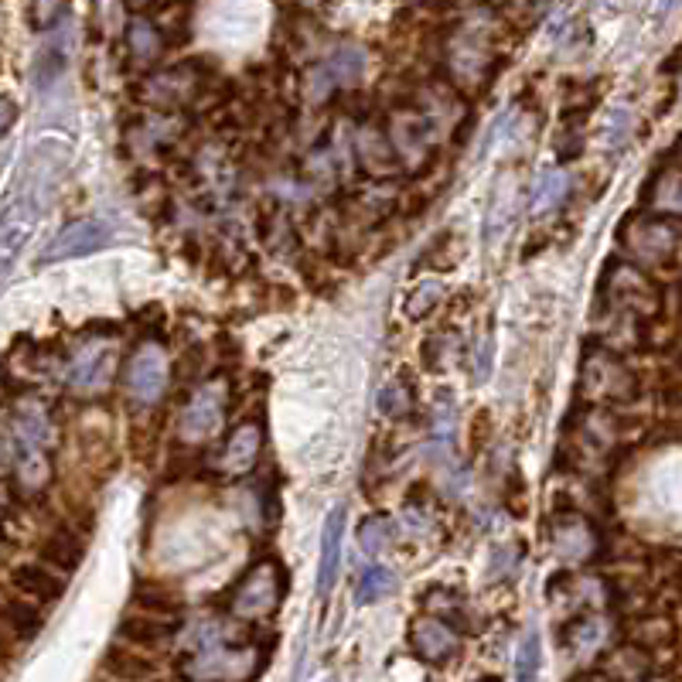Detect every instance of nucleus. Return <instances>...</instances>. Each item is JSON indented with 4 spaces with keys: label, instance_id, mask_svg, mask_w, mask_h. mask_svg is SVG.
<instances>
[{
    "label": "nucleus",
    "instance_id": "4be33fe9",
    "mask_svg": "<svg viewBox=\"0 0 682 682\" xmlns=\"http://www.w3.org/2000/svg\"><path fill=\"white\" fill-rule=\"evenodd\" d=\"M539 662H543V645H539L536 631H529L519 645V655H515V682H536Z\"/></svg>",
    "mask_w": 682,
    "mask_h": 682
},
{
    "label": "nucleus",
    "instance_id": "1a4fd4ad",
    "mask_svg": "<svg viewBox=\"0 0 682 682\" xmlns=\"http://www.w3.org/2000/svg\"><path fill=\"white\" fill-rule=\"evenodd\" d=\"M41 209L31 205L28 198L11 195L4 205V219H0V246H4V270H11L14 260H18L21 246H28L31 232H35Z\"/></svg>",
    "mask_w": 682,
    "mask_h": 682
},
{
    "label": "nucleus",
    "instance_id": "f3484780",
    "mask_svg": "<svg viewBox=\"0 0 682 682\" xmlns=\"http://www.w3.org/2000/svg\"><path fill=\"white\" fill-rule=\"evenodd\" d=\"M127 45H130L133 58H140V62H154V58L161 55L164 38H161V31H157L154 21L133 18L127 24Z\"/></svg>",
    "mask_w": 682,
    "mask_h": 682
},
{
    "label": "nucleus",
    "instance_id": "f03ea898",
    "mask_svg": "<svg viewBox=\"0 0 682 682\" xmlns=\"http://www.w3.org/2000/svg\"><path fill=\"white\" fill-rule=\"evenodd\" d=\"M260 665L263 655L256 648L232 642L222 631H209L185 662V672L195 682H249L260 672Z\"/></svg>",
    "mask_w": 682,
    "mask_h": 682
},
{
    "label": "nucleus",
    "instance_id": "bb28decb",
    "mask_svg": "<svg viewBox=\"0 0 682 682\" xmlns=\"http://www.w3.org/2000/svg\"><path fill=\"white\" fill-rule=\"evenodd\" d=\"M440 294H444V290H440V284H434V280H430V284H423L417 294L410 297V304H406V314H410L413 321H420L423 314H430L437 307Z\"/></svg>",
    "mask_w": 682,
    "mask_h": 682
},
{
    "label": "nucleus",
    "instance_id": "20e7f679",
    "mask_svg": "<svg viewBox=\"0 0 682 682\" xmlns=\"http://www.w3.org/2000/svg\"><path fill=\"white\" fill-rule=\"evenodd\" d=\"M229 410V382L226 379H209L191 393L178 417V434L191 440V444H202L219 434L222 420Z\"/></svg>",
    "mask_w": 682,
    "mask_h": 682
},
{
    "label": "nucleus",
    "instance_id": "b1692460",
    "mask_svg": "<svg viewBox=\"0 0 682 682\" xmlns=\"http://www.w3.org/2000/svg\"><path fill=\"white\" fill-rule=\"evenodd\" d=\"M45 556L52 560L55 570L69 573V570H76V563L82 556V546H79V539H72V536H55V539H48Z\"/></svg>",
    "mask_w": 682,
    "mask_h": 682
},
{
    "label": "nucleus",
    "instance_id": "2f4dec72",
    "mask_svg": "<svg viewBox=\"0 0 682 682\" xmlns=\"http://www.w3.org/2000/svg\"><path fill=\"white\" fill-rule=\"evenodd\" d=\"M474 682H498L495 676H485V679H474Z\"/></svg>",
    "mask_w": 682,
    "mask_h": 682
},
{
    "label": "nucleus",
    "instance_id": "5701e85b",
    "mask_svg": "<svg viewBox=\"0 0 682 682\" xmlns=\"http://www.w3.org/2000/svg\"><path fill=\"white\" fill-rule=\"evenodd\" d=\"M379 410L386 413V417H403V413H410L413 410V389L406 386L403 379L386 382V389H382V396H379Z\"/></svg>",
    "mask_w": 682,
    "mask_h": 682
},
{
    "label": "nucleus",
    "instance_id": "39448f33",
    "mask_svg": "<svg viewBox=\"0 0 682 682\" xmlns=\"http://www.w3.org/2000/svg\"><path fill=\"white\" fill-rule=\"evenodd\" d=\"M628 246L648 266H669L682 253V226L672 219H638L628 226Z\"/></svg>",
    "mask_w": 682,
    "mask_h": 682
},
{
    "label": "nucleus",
    "instance_id": "c756f323",
    "mask_svg": "<svg viewBox=\"0 0 682 682\" xmlns=\"http://www.w3.org/2000/svg\"><path fill=\"white\" fill-rule=\"evenodd\" d=\"M631 130V110L625 106H618V113L611 116V123H607V133H611V144H618V140H625Z\"/></svg>",
    "mask_w": 682,
    "mask_h": 682
},
{
    "label": "nucleus",
    "instance_id": "9d476101",
    "mask_svg": "<svg viewBox=\"0 0 682 682\" xmlns=\"http://www.w3.org/2000/svg\"><path fill=\"white\" fill-rule=\"evenodd\" d=\"M260 451H263V423L246 420L226 437L219 457H215V468L222 474H246L256 464Z\"/></svg>",
    "mask_w": 682,
    "mask_h": 682
},
{
    "label": "nucleus",
    "instance_id": "6e6552de",
    "mask_svg": "<svg viewBox=\"0 0 682 682\" xmlns=\"http://www.w3.org/2000/svg\"><path fill=\"white\" fill-rule=\"evenodd\" d=\"M110 239H113V229L103 219H79L72 226H65L48 243V249L41 253V263H65V260H76V256H89L96 249H103Z\"/></svg>",
    "mask_w": 682,
    "mask_h": 682
},
{
    "label": "nucleus",
    "instance_id": "aec40b11",
    "mask_svg": "<svg viewBox=\"0 0 682 682\" xmlns=\"http://www.w3.org/2000/svg\"><path fill=\"white\" fill-rule=\"evenodd\" d=\"M65 62H69V41H65V35H58L48 41L45 48H41L38 55V65H35V79L38 86H45V82H52L58 72L65 69Z\"/></svg>",
    "mask_w": 682,
    "mask_h": 682
},
{
    "label": "nucleus",
    "instance_id": "a878e982",
    "mask_svg": "<svg viewBox=\"0 0 682 682\" xmlns=\"http://www.w3.org/2000/svg\"><path fill=\"white\" fill-rule=\"evenodd\" d=\"M106 669L120 679H147L151 676V665H147L144 659H137V655H123V652H110Z\"/></svg>",
    "mask_w": 682,
    "mask_h": 682
},
{
    "label": "nucleus",
    "instance_id": "393cba45",
    "mask_svg": "<svg viewBox=\"0 0 682 682\" xmlns=\"http://www.w3.org/2000/svg\"><path fill=\"white\" fill-rule=\"evenodd\" d=\"M123 638H130V642L137 645H154L161 642L164 635H168V628H164V621H151V618H137V621H123Z\"/></svg>",
    "mask_w": 682,
    "mask_h": 682
},
{
    "label": "nucleus",
    "instance_id": "c85d7f7f",
    "mask_svg": "<svg viewBox=\"0 0 682 682\" xmlns=\"http://www.w3.org/2000/svg\"><path fill=\"white\" fill-rule=\"evenodd\" d=\"M362 65H365V58H362V52H352V48H348V52H341V55H335L331 58V65H328V72L331 76H338V79H355L362 72Z\"/></svg>",
    "mask_w": 682,
    "mask_h": 682
},
{
    "label": "nucleus",
    "instance_id": "4468645a",
    "mask_svg": "<svg viewBox=\"0 0 682 682\" xmlns=\"http://www.w3.org/2000/svg\"><path fill=\"white\" fill-rule=\"evenodd\" d=\"M14 587H18L28 601H41V604L58 601L65 590L62 580L55 577V570H45V567H18L14 570Z\"/></svg>",
    "mask_w": 682,
    "mask_h": 682
},
{
    "label": "nucleus",
    "instance_id": "cd10ccee",
    "mask_svg": "<svg viewBox=\"0 0 682 682\" xmlns=\"http://www.w3.org/2000/svg\"><path fill=\"white\" fill-rule=\"evenodd\" d=\"M7 625L18 631V635H35V631H38V614H35V607L11 601V604H7Z\"/></svg>",
    "mask_w": 682,
    "mask_h": 682
},
{
    "label": "nucleus",
    "instance_id": "ddd939ff",
    "mask_svg": "<svg viewBox=\"0 0 682 682\" xmlns=\"http://www.w3.org/2000/svg\"><path fill=\"white\" fill-rule=\"evenodd\" d=\"M341 532H345V505L331 509L321 532V563H318V594H331L341 567Z\"/></svg>",
    "mask_w": 682,
    "mask_h": 682
},
{
    "label": "nucleus",
    "instance_id": "9b49d317",
    "mask_svg": "<svg viewBox=\"0 0 682 682\" xmlns=\"http://www.w3.org/2000/svg\"><path fill=\"white\" fill-rule=\"evenodd\" d=\"M410 645L423 662L440 665L457 652L461 638H457V631L447 625L444 618H437V614H423V618L413 621V628H410Z\"/></svg>",
    "mask_w": 682,
    "mask_h": 682
},
{
    "label": "nucleus",
    "instance_id": "6ab92c4d",
    "mask_svg": "<svg viewBox=\"0 0 682 682\" xmlns=\"http://www.w3.org/2000/svg\"><path fill=\"white\" fill-rule=\"evenodd\" d=\"M553 543L556 550H560L567 560H584V556L590 553V546H594V536H590V529L584 526V522H567V532L556 529L553 532Z\"/></svg>",
    "mask_w": 682,
    "mask_h": 682
},
{
    "label": "nucleus",
    "instance_id": "423d86ee",
    "mask_svg": "<svg viewBox=\"0 0 682 682\" xmlns=\"http://www.w3.org/2000/svg\"><path fill=\"white\" fill-rule=\"evenodd\" d=\"M127 389L140 403H157L168 389V352L157 341H144L133 348L127 362Z\"/></svg>",
    "mask_w": 682,
    "mask_h": 682
},
{
    "label": "nucleus",
    "instance_id": "f257e3e1",
    "mask_svg": "<svg viewBox=\"0 0 682 682\" xmlns=\"http://www.w3.org/2000/svg\"><path fill=\"white\" fill-rule=\"evenodd\" d=\"M52 420L45 406L35 399H24L14 410L11 430H7V447H11V481L28 495H38L52 485Z\"/></svg>",
    "mask_w": 682,
    "mask_h": 682
},
{
    "label": "nucleus",
    "instance_id": "dca6fc26",
    "mask_svg": "<svg viewBox=\"0 0 682 682\" xmlns=\"http://www.w3.org/2000/svg\"><path fill=\"white\" fill-rule=\"evenodd\" d=\"M359 543L369 556H382L396 543V522L389 515H369L359 526Z\"/></svg>",
    "mask_w": 682,
    "mask_h": 682
},
{
    "label": "nucleus",
    "instance_id": "f8f14e48",
    "mask_svg": "<svg viewBox=\"0 0 682 682\" xmlns=\"http://www.w3.org/2000/svg\"><path fill=\"white\" fill-rule=\"evenodd\" d=\"M607 287L614 290V301H621L625 307H631V311L648 314L659 307V287H655L642 270H635V266H621L618 273H611V277H607Z\"/></svg>",
    "mask_w": 682,
    "mask_h": 682
},
{
    "label": "nucleus",
    "instance_id": "7ed1b4c3",
    "mask_svg": "<svg viewBox=\"0 0 682 682\" xmlns=\"http://www.w3.org/2000/svg\"><path fill=\"white\" fill-rule=\"evenodd\" d=\"M287 594V573L277 560H260L256 567L232 590V614L243 621H260L266 614H273Z\"/></svg>",
    "mask_w": 682,
    "mask_h": 682
},
{
    "label": "nucleus",
    "instance_id": "7c9ffc66",
    "mask_svg": "<svg viewBox=\"0 0 682 682\" xmlns=\"http://www.w3.org/2000/svg\"><path fill=\"white\" fill-rule=\"evenodd\" d=\"M14 99H4V133H11V123H14Z\"/></svg>",
    "mask_w": 682,
    "mask_h": 682
},
{
    "label": "nucleus",
    "instance_id": "412c9836",
    "mask_svg": "<svg viewBox=\"0 0 682 682\" xmlns=\"http://www.w3.org/2000/svg\"><path fill=\"white\" fill-rule=\"evenodd\" d=\"M652 205L659 212L672 215V219H682V171H665L662 174L659 185H655Z\"/></svg>",
    "mask_w": 682,
    "mask_h": 682
},
{
    "label": "nucleus",
    "instance_id": "a211bd4d",
    "mask_svg": "<svg viewBox=\"0 0 682 682\" xmlns=\"http://www.w3.org/2000/svg\"><path fill=\"white\" fill-rule=\"evenodd\" d=\"M396 594V573L386 567H369L355 580V604H376L382 597Z\"/></svg>",
    "mask_w": 682,
    "mask_h": 682
},
{
    "label": "nucleus",
    "instance_id": "0eeeda50",
    "mask_svg": "<svg viewBox=\"0 0 682 682\" xmlns=\"http://www.w3.org/2000/svg\"><path fill=\"white\" fill-rule=\"evenodd\" d=\"M116 365V348L103 338H89L76 348V355L69 359V369H65V382L79 393H96L103 389L113 376Z\"/></svg>",
    "mask_w": 682,
    "mask_h": 682
},
{
    "label": "nucleus",
    "instance_id": "2eb2a0df",
    "mask_svg": "<svg viewBox=\"0 0 682 682\" xmlns=\"http://www.w3.org/2000/svg\"><path fill=\"white\" fill-rule=\"evenodd\" d=\"M567 188H570V181H567V174H563L560 168H550V171L539 174L536 188H532V215L553 212L556 205L567 198Z\"/></svg>",
    "mask_w": 682,
    "mask_h": 682
}]
</instances>
